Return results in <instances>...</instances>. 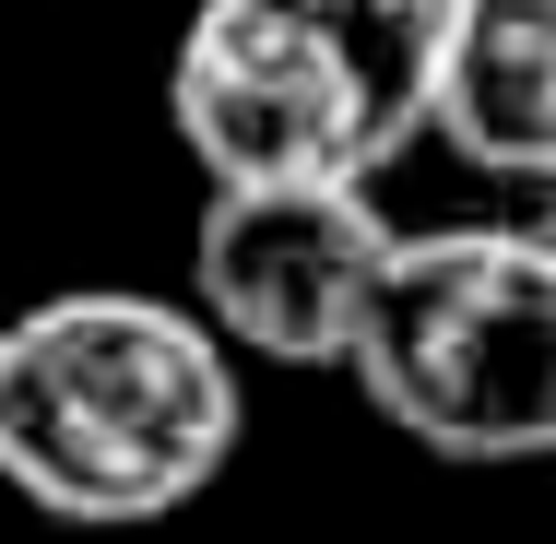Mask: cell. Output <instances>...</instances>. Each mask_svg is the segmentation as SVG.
<instances>
[{"label": "cell", "mask_w": 556, "mask_h": 544, "mask_svg": "<svg viewBox=\"0 0 556 544\" xmlns=\"http://www.w3.org/2000/svg\"><path fill=\"white\" fill-rule=\"evenodd\" d=\"M379 427L427 461H556V249L545 225L403 237L343 355Z\"/></svg>", "instance_id": "obj_3"}, {"label": "cell", "mask_w": 556, "mask_h": 544, "mask_svg": "<svg viewBox=\"0 0 556 544\" xmlns=\"http://www.w3.org/2000/svg\"><path fill=\"white\" fill-rule=\"evenodd\" d=\"M427 130L485 178L556 190V0H450Z\"/></svg>", "instance_id": "obj_5"}, {"label": "cell", "mask_w": 556, "mask_h": 544, "mask_svg": "<svg viewBox=\"0 0 556 544\" xmlns=\"http://www.w3.org/2000/svg\"><path fill=\"white\" fill-rule=\"evenodd\" d=\"M249 438V391L190 296L72 284L0 320V485L48 521H166Z\"/></svg>", "instance_id": "obj_1"}, {"label": "cell", "mask_w": 556, "mask_h": 544, "mask_svg": "<svg viewBox=\"0 0 556 544\" xmlns=\"http://www.w3.org/2000/svg\"><path fill=\"white\" fill-rule=\"evenodd\" d=\"M545 249H556V190H545Z\"/></svg>", "instance_id": "obj_6"}, {"label": "cell", "mask_w": 556, "mask_h": 544, "mask_svg": "<svg viewBox=\"0 0 556 544\" xmlns=\"http://www.w3.org/2000/svg\"><path fill=\"white\" fill-rule=\"evenodd\" d=\"M439 12H450V0H439Z\"/></svg>", "instance_id": "obj_7"}, {"label": "cell", "mask_w": 556, "mask_h": 544, "mask_svg": "<svg viewBox=\"0 0 556 544\" xmlns=\"http://www.w3.org/2000/svg\"><path fill=\"white\" fill-rule=\"evenodd\" d=\"M166 118L214 190H367L439 118V0H202Z\"/></svg>", "instance_id": "obj_2"}, {"label": "cell", "mask_w": 556, "mask_h": 544, "mask_svg": "<svg viewBox=\"0 0 556 544\" xmlns=\"http://www.w3.org/2000/svg\"><path fill=\"white\" fill-rule=\"evenodd\" d=\"M403 225L367 190H214L190 225V308L225 355L343 367Z\"/></svg>", "instance_id": "obj_4"}]
</instances>
